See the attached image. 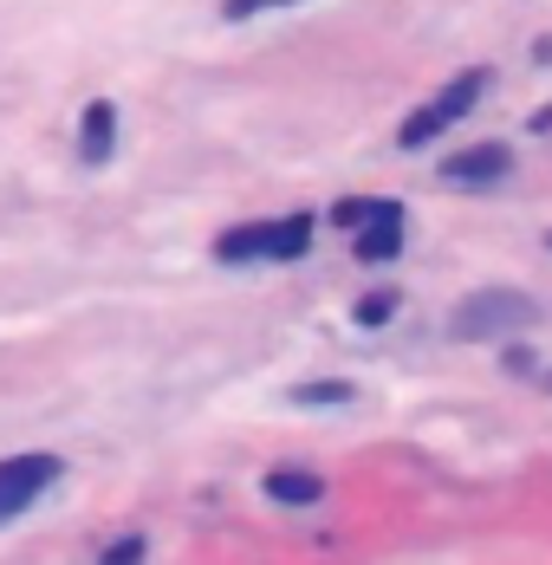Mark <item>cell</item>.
Returning <instances> with one entry per match:
<instances>
[{
    "mask_svg": "<svg viewBox=\"0 0 552 565\" xmlns=\"http://www.w3.org/2000/svg\"><path fill=\"white\" fill-rule=\"evenodd\" d=\"M533 326H540V299H527L513 286H481V292H468L448 312V339H461V344L513 339V332H533Z\"/></svg>",
    "mask_w": 552,
    "mask_h": 565,
    "instance_id": "6da1fadb",
    "label": "cell"
},
{
    "mask_svg": "<svg viewBox=\"0 0 552 565\" xmlns=\"http://www.w3.org/2000/svg\"><path fill=\"white\" fill-rule=\"evenodd\" d=\"M312 247V215H286V222H247L227 227L215 241L221 260H299Z\"/></svg>",
    "mask_w": 552,
    "mask_h": 565,
    "instance_id": "7a4b0ae2",
    "label": "cell"
},
{
    "mask_svg": "<svg viewBox=\"0 0 552 565\" xmlns=\"http://www.w3.org/2000/svg\"><path fill=\"white\" fill-rule=\"evenodd\" d=\"M481 78H488V72H461V78H455V85H448L442 98H429L423 111H410V117H403V130H396V137H403V150H423V143H429L436 130L461 124V117H468V105L481 98Z\"/></svg>",
    "mask_w": 552,
    "mask_h": 565,
    "instance_id": "3957f363",
    "label": "cell"
},
{
    "mask_svg": "<svg viewBox=\"0 0 552 565\" xmlns=\"http://www.w3.org/2000/svg\"><path fill=\"white\" fill-rule=\"evenodd\" d=\"M59 481V455H7L0 461V526L20 520Z\"/></svg>",
    "mask_w": 552,
    "mask_h": 565,
    "instance_id": "277c9868",
    "label": "cell"
},
{
    "mask_svg": "<svg viewBox=\"0 0 552 565\" xmlns=\"http://www.w3.org/2000/svg\"><path fill=\"white\" fill-rule=\"evenodd\" d=\"M513 170V157L500 150V143H475V150H461V157H448V182H461V189H488L500 175Z\"/></svg>",
    "mask_w": 552,
    "mask_h": 565,
    "instance_id": "5b68a950",
    "label": "cell"
},
{
    "mask_svg": "<svg viewBox=\"0 0 552 565\" xmlns=\"http://www.w3.org/2000/svg\"><path fill=\"white\" fill-rule=\"evenodd\" d=\"M267 494H274L279 508H312V501H326V481L306 475V468H274L267 475Z\"/></svg>",
    "mask_w": 552,
    "mask_h": 565,
    "instance_id": "8992f818",
    "label": "cell"
},
{
    "mask_svg": "<svg viewBox=\"0 0 552 565\" xmlns=\"http://www.w3.org/2000/svg\"><path fill=\"white\" fill-rule=\"evenodd\" d=\"M390 215H403V209L384 202V195H344V202L331 209V222L344 227V234H358V227H371V222H390Z\"/></svg>",
    "mask_w": 552,
    "mask_h": 565,
    "instance_id": "52a82bcc",
    "label": "cell"
},
{
    "mask_svg": "<svg viewBox=\"0 0 552 565\" xmlns=\"http://www.w3.org/2000/svg\"><path fill=\"white\" fill-rule=\"evenodd\" d=\"M403 254V215H390V222H371V227H358V260H396Z\"/></svg>",
    "mask_w": 552,
    "mask_h": 565,
    "instance_id": "ba28073f",
    "label": "cell"
},
{
    "mask_svg": "<svg viewBox=\"0 0 552 565\" xmlns=\"http://www.w3.org/2000/svg\"><path fill=\"white\" fill-rule=\"evenodd\" d=\"M110 137H117V111H110V105H92L85 124H78V150H85V163H105Z\"/></svg>",
    "mask_w": 552,
    "mask_h": 565,
    "instance_id": "9c48e42d",
    "label": "cell"
},
{
    "mask_svg": "<svg viewBox=\"0 0 552 565\" xmlns=\"http://www.w3.org/2000/svg\"><path fill=\"white\" fill-rule=\"evenodd\" d=\"M390 312H396V292H371V299H358V326H384Z\"/></svg>",
    "mask_w": 552,
    "mask_h": 565,
    "instance_id": "30bf717a",
    "label": "cell"
},
{
    "mask_svg": "<svg viewBox=\"0 0 552 565\" xmlns=\"http://www.w3.org/2000/svg\"><path fill=\"white\" fill-rule=\"evenodd\" d=\"M299 403H351V384H306V391H293Z\"/></svg>",
    "mask_w": 552,
    "mask_h": 565,
    "instance_id": "8fae6325",
    "label": "cell"
},
{
    "mask_svg": "<svg viewBox=\"0 0 552 565\" xmlns=\"http://www.w3.org/2000/svg\"><path fill=\"white\" fill-rule=\"evenodd\" d=\"M98 565H144V540H110V553Z\"/></svg>",
    "mask_w": 552,
    "mask_h": 565,
    "instance_id": "7c38bea8",
    "label": "cell"
},
{
    "mask_svg": "<svg viewBox=\"0 0 552 565\" xmlns=\"http://www.w3.org/2000/svg\"><path fill=\"white\" fill-rule=\"evenodd\" d=\"M546 241H552V234H546Z\"/></svg>",
    "mask_w": 552,
    "mask_h": 565,
    "instance_id": "4fadbf2b",
    "label": "cell"
}]
</instances>
